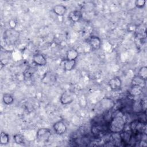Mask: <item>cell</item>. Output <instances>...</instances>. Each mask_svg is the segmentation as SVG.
<instances>
[{"instance_id":"cell-5","label":"cell","mask_w":147,"mask_h":147,"mask_svg":"<svg viewBox=\"0 0 147 147\" xmlns=\"http://www.w3.org/2000/svg\"><path fill=\"white\" fill-rule=\"evenodd\" d=\"M53 128L55 133L59 135L64 134L67 131V127L65 123L62 120L56 122L53 125Z\"/></svg>"},{"instance_id":"cell-19","label":"cell","mask_w":147,"mask_h":147,"mask_svg":"<svg viewBox=\"0 0 147 147\" xmlns=\"http://www.w3.org/2000/svg\"><path fill=\"white\" fill-rule=\"evenodd\" d=\"M35 69L33 68H27L24 72V75L25 78H30L34 73Z\"/></svg>"},{"instance_id":"cell-8","label":"cell","mask_w":147,"mask_h":147,"mask_svg":"<svg viewBox=\"0 0 147 147\" xmlns=\"http://www.w3.org/2000/svg\"><path fill=\"white\" fill-rule=\"evenodd\" d=\"M109 86L112 90H117L121 87L122 81L118 77L113 78L109 80Z\"/></svg>"},{"instance_id":"cell-13","label":"cell","mask_w":147,"mask_h":147,"mask_svg":"<svg viewBox=\"0 0 147 147\" xmlns=\"http://www.w3.org/2000/svg\"><path fill=\"white\" fill-rule=\"evenodd\" d=\"M78 56H79L78 51L74 48H71L67 51L66 59L71 60H76Z\"/></svg>"},{"instance_id":"cell-18","label":"cell","mask_w":147,"mask_h":147,"mask_svg":"<svg viewBox=\"0 0 147 147\" xmlns=\"http://www.w3.org/2000/svg\"><path fill=\"white\" fill-rule=\"evenodd\" d=\"M13 138L14 140V141L16 144H20V145H22L25 144V141H24V139L22 136H21L20 134H15L13 137Z\"/></svg>"},{"instance_id":"cell-1","label":"cell","mask_w":147,"mask_h":147,"mask_svg":"<svg viewBox=\"0 0 147 147\" xmlns=\"http://www.w3.org/2000/svg\"><path fill=\"white\" fill-rule=\"evenodd\" d=\"M126 121L122 115H116L112 117L108 125L109 131L114 134L122 132L125 126Z\"/></svg>"},{"instance_id":"cell-20","label":"cell","mask_w":147,"mask_h":147,"mask_svg":"<svg viewBox=\"0 0 147 147\" xmlns=\"http://www.w3.org/2000/svg\"><path fill=\"white\" fill-rule=\"evenodd\" d=\"M146 2V1L145 0H136L135 1L134 5L137 8L142 9L145 6Z\"/></svg>"},{"instance_id":"cell-11","label":"cell","mask_w":147,"mask_h":147,"mask_svg":"<svg viewBox=\"0 0 147 147\" xmlns=\"http://www.w3.org/2000/svg\"><path fill=\"white\" fill-rule=\"evenodd\" d=\"M76 64V60H71L65 59L63 61V67L64 71H70L72 70Z\"/></svg>"},{"instance_id":"cell-4","label":"cell","mask_w":147,"mask_h":147,"mask_svg":"<svg viewBox=\"0 0 147 147\" xmlns=\"http://www.w3.org/2000/svg\"><path fill=\"white\" fill-rule=\"evenodd\" d=\"M75 93L71 91H66L60 96V102L62 105H68L72 103L75 99Z\"/></svg>"},{"instance_id":"cell-17","label":"cell","mask_w":147,"mask_h":147,"mask_svg":"<svg viewBox=\"0 0 147 147\" xmlns=\"http://www.w3.org/2000/svg\"><path fill=\"white\" fill-rule=\"evenodd\" d=\"M9 135L5 133L1 132V138H0V143L2 145H6L9 143Z\"/></svg>"},{"instance_id":"cell-3","label":"cell","mask_w":147,"mask_h":147,"mask_svg":"<svg viewBox=\"0 0 147 147\" xmlns=\"http://www.w3.org/2000/svg\"><path fill=\"white\" fill-rule=\"evenodd\" d=\"M51 131L48 128L39 129L36 133L37 140L41 142H47L51 136Z\"/></svg>"},{"instance_id":"cell-10","label":"cell","mask_w":147,"mask_h":147,"mask_svg":"<svg viewBox=\"0 0 147 147\" xmlns=\"http://www.w3.org/2000/svg\"><path fill=\"white\" fill-rule=\"evenodd\" d=\"M67 10V7L61 4L56 5L53 7V11L59 16H64L66 13Z\"/></svg>"},{"instance_id":"cell-7","label":"cell","mask_w":147,"mask_h":147,"mask_svg":"<svg viewBox=\"0 0 147 147\" xmlns=\"http://www.w3.org/2000/svg\"><path fill=\"white\" fill-rule=\"evenodd\" d=\"M33 61L37 65L44 66L47 64V59L41 53H36L33 56Z\"/></svg>"},{"instance_id":"cell-6","label":"cell","mask_w":147,"mask_h":147,"mask_svg":"<svg viewBox=\"0 0 147 147\" xmlns=\"http://www.w3.org/2000/svg\"><path fill=\"white\" fill-rule=\"evenodd\" d=\"M87 42L93 50H98L101 46V40L96 36H90L88 38Z\"/></svg>"},{"instance_id":"cell-16","label":"cell","mask_w":147,"mask_h":147,"mask_svg":"<svg viewBox=\"0 0 147 147\" xmlns=\"http://www.w3.org/2000/svg\"><path fill=\"white\" fill-rule=\"evenodd\" d=\"M137 76L141 78L142 79L146 80L147 78V67L146 66L142 67L140 69Z\"/></svg>"},{"instance_id":"cell-9","label":"cell","mask_w":147,"mask_h":147,"mask_svg":"<svg viewBox=\"0 0 147 147\" xmlns=\"http://www.w3.org/2000/svg\"><path fill=\"white\" fill-rule=\"evenodd\" d=\"M82 17V13L80 10H75L71 11L68 15V18L72 22H76L79 21Z\"/></svg>"},{"instance_id":"cell-12","label":"cell","mask_w":147,"mask_h":147,"mask_svg":"<svg viewBox=\"0 0 147 147\" xmlns=\"http://www.w3.org/2000/svg\"><path fill=\"white\" fill-rule=\"evenodd\" d=\"M143 87L137 85H132L129 90V94L131 96H138L142 92Z\"/></svg>"},{"instance_id":"cell-15","label":"cell","mask_w":147,"mask_h":147,"mask_svg":"<svg viewBox=\"0 0 147 147\" xmlns=\"http://www.w3.org/2000/svg\"><path fill=\"white\" fill-rule=\"evenodd\" d=\"M145 82L146 80L142 79L141 78L137 75L132 80V85H137L143 87L145 83Z\"/></svg>"},{"instance_id":"cell-2","label":"cell","mask_w":147,"mask_h":147,"mask_svg":"<svg viewBox=\"0 0 147 147\" xmlns=\"http://www.w3.org/2000/svg\"><path fill=\"white\" fill-rule=\"evenodd\" d=\"M130 130L132 133L135 134H142L146 133V123L138 119H134L130 123Z\"/></svg>"},{"instance_id":"cell-14","label":"cell","mask_w":147,"mask_h":147,"mask_svg":"<svg viewBox=\"0 0 147 147\" xmlns=\"http://www.w3.org/2000/svg\"><path fill=\"white\" fill-rule=\"evenodd\" d=\"M2 100L3 103L6 105H10L14 102V98L10 94H5L3 95Z\"/></svg>"}]
</instances>
